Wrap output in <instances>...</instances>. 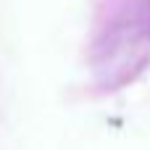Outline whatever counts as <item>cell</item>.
<instances>
[{
	"instance_id": "1",
	"label": "cell",
	"mask_w": 150,
	"mask_h": 150,
	"mask_svg": "<svg viewBox=\"0 0 150 150\" xmlns=\"http://www.w3.org/2000/svg\"><path fill=\"white\" fill-rule=\"evenodd\" d=\"M150 58V0H129L95 47V74L105 87L134 79Z\"/></svg>"
}]
</instances>
